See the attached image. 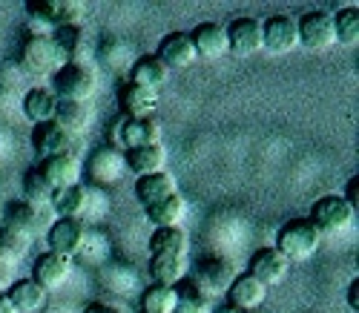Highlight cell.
I'll use <instances>...</instances> for the list:
<instances>
[{
    "instance_id": "1f68e13d",
    "label": "cell",
    "mask_w": 359,
    "mask_h": 313,
    "mask_svg": "<svg viewBox=\"0 0 359 313\" xmlns=\"http://www.w3.org/2000/svg\"><path fill=\"white\" fill-rule=\"evenodd\" d=\"M55 190L49 187V181L43 178V173L38 167L26 170L23 173V201L26 204H35V207H49L52 204Z\"/></svg>"
},
{
    "instance_id": "7c38bea8",
    "label": "cell",
    "mask_w": 359,
    "mask_h": 313,
    "mask_svg": "<svg viewBox=\"0 0 359 313\" xmlns=\"http://www.w3.org/2000/svg\"><path fill=\"white\" fill-rule=\"evenodd\" d=\"M267 293H271V291H267L259 279H253L250 273H242V276H236L230 281L227 302H230V307L242 310V313H253V310H259L267 302Z\"/></svg>"
},
{
    "instance_id": "ac0fdd59",
    "label": "cell",
    "mask_w": 359,
    "mask_h": 313,
    "mask_svg": "<svg viewBox=\"0 0 359 313\" xmlns=\"http://www.w3.org/2000/svg\"><path fill=\"white\" fill-rule=\"evenodd\" d=\"M118 104H121L124 115L133 118V121H141V118H156V109H158V92H149V89H141L135 84H124L118 89Z\"/></svg>"
},
{
    "instance_id": "f35d334b",
    "label": "cell",
    "mask_w": 359,
    "mask_h": 313,
    "mask_svg": "<svg viewBox=\"0 0 359 313\" xmlns=\"http://www.w3.org/2000/svg\"><path fill=\"white\" fill-rule=\"evenodd\" d=\"M348 305L353 313L359 310V279H351V285H348Z\"/></svg>"
},
{
    "instance_id": "d590c367",
    "label": "cell",
    "mask_w": 359,
    "mask_h": 313,
    "mask_svg": "<svg viewBox=\"0 0 359 313\" xmlns=\"http://www.w3.org/2000/svg\"><path fill=\"white\" fill-rule=\"evenodd\" d=\"M334 32H337V44H348L356 46L359 44V12L356 6H345L334 15Z\"/></svg>"
},
{
    "instance_id": "2e32d148",
    "label": "cell",
    "mask_w": 359,
    "mask_h": 313,
    "mask_svg": "<svg viewBox=\"0 0 359 313\" xmlns=\"http://www.w3.org/2000/svg\"><path fill=\"white\" fill-rule=\"evenodd\" d=\"M72 276V262L69 259H61L55 253H43L35 259V267H32V281L41 288V291H57L64 288Z\"/></svg>"
},
{
    "instance_id": "f546056e",
    "label": "cell",
    "mask_w": 359,
    "mask_h": 313,
    "mask_svg": "<svg viewBox=\"0 0 359 313\" xmlns=\"http://www.w3.org/2000/svg\"><path fill=\"white\" fill-rule=\"evenodd\" d=\"M175 293H178V310L175 313H210L213 296L207 293L201 285H196L190 276L184 281H178Z\"/></svg>"
},
{
    "instance_id": "74e56055",
    "label": "cell",
    "mask_w": 359,
    "mask_h": 313,
    "mask_svg": "<svg viewBox=\"0 0 359 313\" xmlns=\"http://www.w3.org/2000/svg\"><path fill=\"white\" fill-rule=\"evenodd\" d=\"M353 210H356V204H359V178L353 175L351 181H348V187H345V196H342Z\"/></svg>"
},
{
    "instance_id": "ffe728a7",
    "label": "cell",
    "mask_w": 359,
    "mask_h": 313,
    "mask_svg": "<svg viewBox=\"0 0 359 313\" xmlns=\"http://www.w3.org/2000/svg\"><path fill=\"white\" fill-rule=\"evenodd\" d=\"M32 149L41 155V159H55V155H69L72 149V135H67L55 121L49 124H38L32 133Z\"/></svg>"
},
{
    "instance_id": "8992f818",
    "label": "cell",
    "mask_w": 359,
    "mask_h": 313,
    "mask_svg": "<svg viewBox=\"0 0 359 313\" xmlns=\"http://www.w3.org/2000/svg\"><path fill=\"white\" fill-rule=\"evenodd\" d=\"M46 241H49V253L72 262V256H78L83 250L86 230L78 218H55L52 227L46 230Z\"/></svg>"
},
{
    "instance_id": "603a6c76",
    "label": "cell",
    "mask_w": 359,
    "mask_h": 313,
    "mask_svg": "<svg viewBox=\"0 0 359 313\" xmlns=\"http://www.w3.org/2000/svg\"><path fill=\"white\" fill-rule=\"evenodd\" d=\"M167 81H170V69L156 55H141L130 69V84H135L141 89H149V92H158Z\"/></svg>"
},
{
    "instance_id": "b9f144b4",
    "label": "cell",
    "mask_w": 359,
    "mask_h": 313,
    "mask_svg": "<svg viewBox=\"0 0 359 313\" xmlns=\"http://www.w3.org/2000/svg\"><path fill=\"white\" fill-rule=\"evenodd\" d=\"M0 313H18V307L12 305V299L6 293H0Z\"/></svg>"
},
{
    "instance_id": "3957f363",
    "label": "cell",
    "mask_w": 359,
    "mask_h": 313,
    "mask_svg": "<svg viewBox=\"0 0 359 313\" xmlns=\"http://www.w3.org/2000/svg\"><path fill=\"white\" fill-rule=\"evenodd\" d=\"M353 215L356 210L342 199V196H334V193H327L322 199L313 201L311 207V218L308 222L325 236V233H339V230H348L353 225Z\"/></svg>"
},
{
    "instance_id": "484cf974",
    "label": "cell",
    "mask_w": 359,
    "mask_h": 313,
    "mask_svg": "<svg viewBox=\"0 0 359 313\" xmlns=\"http://www.w3.org/2000/svg\"><path fill=\"white\" fill-rule=\"evenodd\" d=\"M86 207H89V193H86L83 184L67 187V190H57L52 196V204H49V210L57 218H78V222H81V215L86 213Z\"/></svg>"
},
{
    "instance_id": "4dcf8cb0",
    "label": "cell",
    "mask_w": 359,
    "mask_h": 313,
    "mask_svg": "<svg viewBox=\"0 0 359 313\" xmlns=\"http://www.w3.org/2000/svg\"><path fill=\"white\" fill-rule=\"evenodd\" d=\"M29 247H32V236H26L15 227H0V262H6V265H18L26 253H29Z\"/></svg>"
},
{
    "instance_id": "9a60e30c",
    "label": "cell",
    "mask_w": 359,
    "mask_h": 313,
    "mask_svg": "<svg viewBox=\"0 0 359 313\" xmlns=\"http://www.w3.org/2000/svg\"><path fill=\"white\" fill-rule=\"evenodd\" d=\"M248 273H250L253 279H259L262 285L271 291L273 285H282V281L287 279V273H290V262H287L285 256H279L273 247H264V250H259V253L250 259Z\"/></svg>"
},
{
    "instance_id": "52a82bcc",
    "label": "cell",
    "mask_w": 359,
    "mask_h": 313,
    "mask_svg": "<svg viewBox=\"0 0 359 313\" xmlns=\"http://www.w3.org/2000/svg\"><path fill=\"white\" fill-rule=\"evenodd\" d=\"M196 285H201L210 296H219V293H227L230 281L236 279L233 276V265L222 256H201L193 267V276H190Z\"/></svg>"
},
{
    "instance_id": "d6986e66",
    "label": "cell",
    "mask_w": 359,
    "mask_h": 313,
    "mask_svg": "<svg viewBox=\"0 0 359 313\" xmlns=\"http://www.w3.org/2000/svg\"><path fill=\"white\" fill-rule=\"evenodd\" d=\"M172 196H178V181L167 170L156 173V175H144L135 181V199L141 201L144 210L164 201V199H172Z\"/></svg>"
},
{
    "instance_id": "8d00e7d4",
    "label": "cell",
    "mask_w": 359,
    "mask_h": 313,
    "mask_svg": "<svg viewBox=\"0 0 359 313\" xmlns=\"http://www.w3.org/2000/svg\"><path fill=\"white\" fill-rule=\"evenodd\" d=\"M55 15H57V26H81L83 4H75V0H55Z\"/></svg>"
},
{
    "instance_id": "7bdbcfd3",
    "label": "cell",
    "mask_w": 359,
    "mask_h": 313,
    "mask_svg": "<svg viewBox=\"0 0 359 313\" xmlns=\"http://www.w3.org/2000/svg\"><path fill=\"white\" fill-rule=\"evenodd\" d=\"M216 313H242V310H236V307H230V305H224V307H219Z\"/></svg>"
},
{
    "instance_id": "44dd1931",
    "label": "cell",
    "mask_w": 359,
    "mask_h": 313,
    "mask_svg": "<svg viewBox=\"0 0 359 313\" xmlns=\"http://www.w3.org/2000/svg\"><path fill=\"white\" fill-rule=\"evenodd\" d=\"M124 164H127V170H130L133 175H138V178L164 173V170H167V149H164V144L130 149V152H124Z\"/></svg>"
},
{
    "instance_id": "7a4b0ae2",
    "label": "cell",
    "mask_w": 359,
    "mask_h": 313,
    "mask_svg": "<svg viewBox=\"0 0 359 313\" xmlns=\"http://www.w3.org/2000/svg\"><path fill=\"white\" fill-rule=\"evenodd\" d=\"M322 244V233L308 222V218H290L276 233V253L293 262H308Z\"/></svg>"
},
{
    "instance_id": "d4e9b609",
    "label": "cell",
    "mask_w": 359,
    "mask_h": 313,
    "mask_svg": "<svg viewBox=\"0 0 359 313\" xmlns=\"http://www.w3.org/2000/svg\"><path fill=\"white\" fill-rule=\"evenodd\" d=\"M149 276H153V285L175 288L178 281L190 276V265L182 256H153L149 259Z\"/></svg>"
},
{
    "instance_id": "8fae6325",
    "label": "cell",
    "mask_w": 359,
    "mask_h": 313,
    "mask_svg": "<svg viewBox=\"0 0 359 313\" xmlns=\"http://www.w3.org/2000/svg\"><path fill=\"white\" fill-rule=\"evenodd\" d=\"M89 178L95 184H104V187H112L121 181V175L127 173V164H124V152L118 147H101L89 155Z\"/></svg>"
},
{
    "instance_id": "7402d4cb",
    "label": "cell",
    "mask_w": 359,
    "mask_h": 313,
    "mask_svg": "<svg viewBox=\"0 0 359 313\" xmlns=\"http://www.w3.org/2000/svg\"><path fill=\"white\" fill-rule=\"evenodd\" d=\"M38 170L43 173V178L49 181V187H52L55 193L81 184L78 181L81 178V167H78V161L72 159V155H55V159H46Z\"/></svg>"
},
{
    "instance_id": "ba28073f",
    "label": "cell",
    "mask_w": 359,
    "mask_h": 313,
    "mask_svg": "<svg viewBox=\"0 0 359 313\" xmlns=\"http://www.w3.org/2000/svg\"><path fill=\"white\" fill-rule=\"evenodd\" d=\"M227 46L238 58H250L264 49V35H262V20L256 18H236L227 26Z\"/></svg>"
},
{
    "instance_id": "9c48e42d",
    "label": "cell",
    "mask_w": 359,
    "mask_h": 313,
    "mask_svg": "<svg viewBox=\"0 0 359 313\" xmlns=\"http://www.w3.org/2000/svg\"><path fill=\"white\" fill-rule=\"evenodd\" d=\"M6 227H15L26 236H38L52 227V210L49 207H35L26 201H12L6 207Z\"/></svg>"
},
{
    "instance_id": "f1b7e54d",
    "label": "cell",
    "mask_w": 359,
    "mask_h": 313,
    "mask_svg": "<svg viewBox=\"0 0 359 313\" xmlns=\"http://www.w3.org/2000/svg\"><path fill=\"white\" fill-rule=\"evenodd\" d=\"M6 296L12 299V305L18 307V313H38L46 305V291H41L32 279L12 281V288H9Z\"/></svg>"
},
{
    "instance_id": "ab89813d",
    "label": "cell",
    "mask_w": 359,
    "mask_h": 313,
    "mask_svg": "<svg viewBox=\"0 0 359 313\" xmlns=\"http://www.w3.org/2000/svg\"><path fill=\"white\" fill-rule=\"evenodd\" d=\"M6 288H12V265L0 262V293H4Z\"/></svg>"
},
{
    "instance_id": "4316f807",
    "label": "cell",
    "mask_w": 359,
    "mask_h": 313,
    "mask_svg": "<svg viewBox=\"0 0 359 313\" xmlns=\"http://www.w3.org/2000/svg\"><path fill=\"white\" fill-rule=\"evenodd\" d=\"M149 250L153 256H182L187 259V250H190V241H187V233L182 227H161L149 236Z\"/></svg>"
},
{
    "instance_id": "277c9868",
    "label": "cell",
    "mask_w": 359,
    "mask_h": 313,
    "mask_svg": "<svg viewBox=\"0 0 359 313\" xmlns=\"http://www.w3.org/2000/svg\"><path fill=\"white\" fill-rule=\"evenodd\" d=\"M296 29H299V46H305L311 52H322L337 44L334 12L327 9H311L302 18H296Z\"/></svg>"
},
{
    "instance_id": "5bb4252c",
    "label": "cell",
    "mask_w": 359,
    "mask_h": 313,
    "mask_svg": "<svg viewBox=\"0 0 359 313\" xmlns=\"http://www.w3.org/2000/svg\"><path fill=\"white\" fill-rule=\"evenodd\" d=\"M156 58L161 60L167 69H187V67H193L198 60L187 32H170V35H164L161 44H158Z\"/></svg>"
},
{
    "instance_id": "836d02e7",
    "label": "cell",
    "mask_w": 359,
    "mask_h": 313,
    "mask_svg": "<svg viewBox=\"0 0 359 313\" xmlns=\"http://www.w3.org/2000/svg\"><path fill=\"white\" fill-rule=\"evenodd\" d=\"M141 310L144 313H175L178 310V293H175V288H164V285L147 288L144 296H141Z\"/></svg>"
},
{
    "instance_id": "4fadbf2b",
    "label": "cell",
    "mask_w": 359,
    "mask_h": 313,
    "mask_svg": "<svg viewBox=\"0 0 359 313\" xmlns=\"http://www.w3.org/2000/svg\"><path fill=\"white\" fill-rule=\"evenodd\" d=\"M161 124L156 118H141V121H133V118H124L121 127H118V141H121V152H130V149H141V147H153V144H161Z\"/></svg>"
},
{
    "instance_id": "5b68a950",
    "label": "cell",
    "mask_w": 359,
    "mask_h": 313,
    "mask_svg": "<svg viewBox=\"0 0 359 313\" xmlns=\"http://www.w3.org/2000/svg\"><path fill=\"white\" fill-rule=\"evenodd\" d=\"M64 64V58L57 55L55 44L49 35H26L20 46V67L32 75H55V69Z\"/></svg>"
},
{
    "instance_id": "30bf717a",
    "label": "cell",
    "mask_w": 359,
    "mask_h": 313,
    "mask_svg": "<svg viewBox=\"0 0 359 313\" xmlns=\"http://www.w3.org/2000/svg\"><path fill=\"white\" fill-rule=\"evenodd\" d=\"M264 49L273 55H287L299 46V29L293 15H273L267 23H262Z\"/></svg>"
},
{
    "instance_id": "d6a6232c",
    "label": "cell",
    "mask_w": 359,
    "mask_h": 313,
    "mask_svg": "<svg viewBox=\"0 0 359 313\" xmlns=\"http://www.w3.org/2000/svg\"><path fill=\"white\" fill-rule=\"evenodd\" d=\"M52 44L57 49V55L67 60H78V52L83 49V29L81 26H55L52 29Z\"/></svg>"
},
{
    "instance_id": "6da1fadb",
    "label": "cell",
    "mask_w": 359,
    "mask_h": 313,
    "mask_svg": "<svg viewBox=\"0 0 359 313\" xmlns=\"http://www.w3.org/2000/svg\"><path fill=\"white\" fill-rule=\"evenodd\" d=\"M49 89L57 95V101L86 104L98 89V72L89 64H83V60H67V64L55 69Z\"/></svg>"
},
{
    "instance_id": "60d3db41",
    "label": "cell",
    "mask_w": 359,
    "mask_h": 313,
    "mask_svg": "<svg viewBox=\"0 0 359 313\" xmlns=\"http://www.w3.org/2000/svg\"><path fill=\"white\" fill-rule=\"evenodd\" d=\"M83 313H121V310L112 307V305H101V302H98V305H89Z\"/></svg>"
},
{
    "instance_id": "83f0119b",
    "label": "cell",
    "mask_w": 359,
    "mask_h": 313,
    "mask_svg": "<svg viewBox=\"0 0 359 313\" xmlns=\"http://www.w3.org/2000/svg\"><path fill=\"white\" fill-rule=\"evenodd\" d=\"M144 213H147V222L156 225V230H161V227H178V222H182L184 213H187V201L182 199V193H178L172 199H164V201H158L153 207H147Z\"/></svg>"
},
{
    "instance_id": "e0dca14e",
    "label": "cell",
    "mask_w": 359,
    "mask_h": 313,
    "mask_svg": "<svg viewBox=\"0 0 359 313\" xmlns=\"http://www.w3.org/2000/svg\"><path fill=\"white\" fill-rule=\"evenodd\" d=\"M190 41H193L196 55L204 58V60H219V58H224L230 52L227 29L222 23H198L190 32Z\"/></svg>"
},
{
    "instance_id": "cb8c5ba5",
    "label": "cell",
    "mask_w": 359,
    "mask_h": 313,
    "mask_svg": "<svg viewBox=\"0 0 359 313\" xmlns=\"http://www.w3.org/2000/svg\"><path fill=\"white\" fill-rule=\"evenodd\" d=\"M57 95L49 89V86H35V89H29L26 92V98H23V115L29 118L38 127V124H49L57 112Z\"/></svg>"
},
{
    "instance_id": "e575fe53",
    "label": "cell",
    "mask_w": 359,
    "mask_h": 313,
    "mask_svg": "<svg viewBox=\"0 0 359 313\" xmlns=\"http://www.w3.org/2000/svg\"><path fill=\"white\" fill-rule=\"evenodd\" d=\"M57 127H61L67 135H78V133H83V127H86V109H83V104H69V101H61L57 104V112H55V118H52Z\"/></svg>"
}]
</instances>
